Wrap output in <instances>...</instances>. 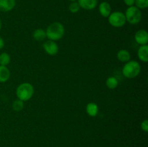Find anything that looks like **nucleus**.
<instances>
[{"instance_id": "nucleus-1", "label": "nucleus", "mask_w": 148, "mask_h": 147, "mask_svg": "<svg viewBox=\"0 0 148 147\" xmlns=\"http://www.w3.org/2000/svg\"><path fill=\"white\" fill-rule=\"evenodd\" d=\"M65 29L63 24L59 22H54L48 26L46 30V37L49 40L57 41L63 37Z\"/></svg>"}, {"instance_id": "nucleus-2", "label": "nucleus", "mask_w": 148, "mask_h": 147, "mask_svg": "<svg viewBox=\"0 0 148 147\" xmlns=\"http://www.w3.org/2000/svg\"><path fill=\"white\" fill-rule=\"evenodd\" d=\"M33 94H34V87L31 84L27 82L20 84L16 89V95L17 99L23 102L31 99Z\"/></svg>"}, {"instance_id": "nucleus-3", "label": "nucleus", "mask_w": 148, "mask_h": 147, "mask_svg": "<svg viewBox=\"0 0 148 147\" xmlns=\"http://www.w3.org/2000/svg\"><path fill=\"white\" fill-rule=\"evenodd\" d=\"M141 71L140 64L136 61H129L122 69V74L126 78L133 79L140 74Z\"/></svg>"}, {"instance_id": "nucleus-4", "label": "nucleus", "mask_w": 148, "mask_h": 147, "mask_svg": "<svg viewBox=\"0 0 148 147\" xmlns=\"http://www.w3.org/2000/svg\"><path fill=\"white\" fill-rule=\"evenodd\" d=\"M127 22L132 24H138L142 20V12L140 9L135 6H131L127 9L125 12Z\"/></svg>"}, {"instance_id": "nucleus-5", "label": "nucleus", "mask_w": 148, "mask_h": 147, "mask_svg": "<svg viewBox=\"0 0 148 147\" xmlns=\"http://www.w3.org/2000/svg\"><path fill=\"white\" fill-rule=\"evenodd\" d=\"M108 22L114 27H121L126 24L125 14L121 12H114L108 17Z\"/></svg>"}, {"instance_id": "nucleus-6", "label": "nucleus", "mask_w": 148, "mask_h": 147, "mask_svg": "<svg viewBox=\"0 0 148 147\" xmlns=\"http://www.w3.org/2000/svg\"><path fill=\"white\" fill-rule=\"evenodd\" d=\"M43 49L45 52L49 56H55L59 52V46L56 41L53 40H47L43 43Z\"/></svg>"}, {"instance_id": "nucleus-7", "label": "nucleus", "mask_w": 148, "mask_h": 147, "mask_svg": "<svg viewBox=\"0 0 148 147\" xmlns=\"http://www.w3.org/2000/svg\"><path fill=\"white\" fill-rule=\"evenodd\" d=\"M134 40L140 46L147 45L148 42V33L146 30H140L134 35Z\"/></svg>"}, {"instance_id": "nucleus-8", "label": "nucleus", "mask_w": 148, "mask_h": 147, "mask_svg": "<svg viewBox=\"0 0 148 147\" xmlns=\"http://www.w3.org/2000/svg\"><path fill=\"white\" fill-rule=\"evenodd\" d=\"M15 0H0V11L7 12L14 9L15 7Z\"/></svg>"}, {"instance_id": "nucleus-9", "label": "nucleus", "mask_w": 148, "mask_h": 147, "mask_svg": "<svg viewBox=\"0 0 148 147\" xmlns=\"http://www.w3.org/2000/svg\"><path fill=\"white\" fill-rule=\"evenodd\" d=\"M80 8L85 10H92L96 7L98 4V0H78Z\"/></svg>"}, {"instance_id": "nucleus-10", "label": "nucleus", "mask_w": 148, "mask_h": 147, "mask_svg": "<svg viewBox=\"0 0 148 147\" xmlns=\"http://www.w3.org/2000/svg\"><path fill=\"white\" fill-rule=\"evenodd\" d=\"M98 10H99V12L101 15L104 17H108L111 13V5L107 1L101 2L100 4L99 7H98Z\"/></svg>"}, {"instance_id": "nucleus-11", "label": "nucleus", "mask_w": 148, "mask_h": 147, "mask_svg": "<svg viewBox=\"0 0 148 147\" xmlns=\"http://www.w3.org/2000/svg\"><path fill=\"white\" fill-rule=\"evenodd\" d=\"M137 56L141 61L147 63L148 61V46L147 45L141 46L137 51Z\"/></svg>"}, {"instance_id": "nucleus-12", "label": "nucleus", "mask_w": 148, "mask_h": 147, "mask_svg": "<svg viewBox=\"0 0 148 147\" xmlns=\"http://www.w3.org/2000/svg\"><path fill=\"white\" fill-rule=\"evenodd\" d=\"M10 77V71L7 66L0 65V82L4 83L7 82Z\"/></svg>"}, {"instance_id": "nucleus-13", "label": "nucleus", "mask_w": 148, "mask_h": 147, "mask_svg": "<svg viewBox=\"0 0 148 147\" xmlns=\"http://www.w3.org/2000/svg\"><path fill=\"white\" fill-rule=\"evenodd\" d=\"M117 59L121 62L127 63L131 59V55L127 50L121 49V50H119V52L117 53Z\"/></svg>"}, {"instance_id": "nucleus-14", "label": "nucleus", "mask_w": 148, "mask_h": 147, "mask_svg": "<svg viewBox=\"0 0 148 147\" xmlns=\"http://www.w3.org/2000/svg\"><path fill=\"white\" fill-rule=\"evenodd\" d=\"M86 112L90 117H95L98 113V106L95 102H89L86 106Z\"/></svg>"}, {"instance_id": "nucleus-15", "label": "nucleus", "mask_w": 148, "mask_h": 147, "mask_svg": "<svg viewBox=\"0 0 148 147\" xmlns=\"http://www.w3.org/2000/svg\"><path fill=\"white\" fill-rule=\"evenodd\" d=\"M33 37L37 41H42L46 37V31L43 29H37L33 32Z\"/></svg>"}, {"instance_id": "nucleus-16", "label": "nucleus", "mask_w": 148, "mask_h": 147, "mask_svg": "<svg viewBox=\"0 0 148 147\" xmlns=\"http://www.w3.org/2000/svg\"><path fill=\"white\" fill-rule=\"evenodd\" d=\"M106 85L107 86V87L111 89H114L118 86L119 85V81L114 76H110L108 79H106Z\"/></svg>"}, {"instance_id": "nucleus-17", "label": "nucleus", "mask_w": 148, "mask_h": 147, "mask_svg": "<svg viewBox=\"0 0 148 147\" xmlns=\"http://www.w3.org/2000/svg\"><path fill=\"white\" fill-rule=\"evenodd\" d=\"M11 58L7 53H1L0 54V65L7 66L10 63Z\"/></svg>"}, {"instance_id": "nucleus-18", "label": "nucleus", "mask_w": 148, "mask_h": 147, "mask_svg": "<svg viewBox=\"0 0 148 147\" xmlns=\"http://www.w3.org/2000/svg\"><path fill=\"white\" fill-rule=\"evenodd\" d=\"M23 108H24V102L20 100V99H15L12 102V109L14 111H17V112L21 111L23 109Z\"/></svg>"}, {"instance_id": "nucleus-19", "label": "nucleus", "mask_w": 148, "mask_h": 147, "mask_svg": "<svg viewBox=\"0 0 148 147\" xmlns=\"http://www.w3.org/2000/svg\"><path fill=\"white\" fill-rule=\"evenodd\" d=\"M135 7L141 10V9H146L148 7V0H135Z\"/></svg>"}, {"instance_id": "nucleus-20", "label": "nucleus", "mask_w": 148, "mask_h": 147, "mask_svg": "<svg viewBox=\"0 0 148 147\" xmlns=\"http://www.w3.org/2000/svg\"><path fill=\"white\" fill-rule=\"evenodd\" d=\"M80 10V7H79L78 2L76 1H72L69 6V10L72 13H77Z\"/></svg>"}, {"instance_id": "nucleus-21", "label": "nucleus", "mask_w": 148, "mask_h": 147, "mask_svg": "<svg viewBox=\"0 0 148 147\" xmlns=\"http://www.w3.org/2000/svg\"><path fill=\"white\" fill-rule=\"evenodd\" d=\"M141 128L143 131L147 133L148 131V120H145L141 122Z\"/></svg>"}, {"instance_id": "nucleus-22", "label": "nucleus", "mask_w": 148, "mask_h": 147, "mask_svg": "<svg viewBox=\"0 0 148 147\" xmlns=\"http://www.w3.org/2000/svg\"><path fill=\"white\" fill-rule=\"evenodd\" d=\"M124 2L128 7H131V6H134V3H135V0H124Z\"/></svg>"}, {"instance_id": "nucleus-23", "label": "nucleus", "mask_w": 148, "mask_h": 147, "mask_svg": "<svg viewBox=\"0 0 148 147\" xmlns=\"http://www.w3.org/2000/svg\"><path fill=\"white\" fill-rule=\"evenodd\" d=\"M4 46V41L1 37H0V50L2 49Z\"/></svg>"}, {"instance_id": "nucleus-24", "label": "nucleus", "mask_w": 148, "mask_h": 147, "mask_svg": "<svg viewBox=\"0 0 148 147\" xmlns=\"http://www.w3.org/2000/svg\"><path fill=\"white\" fill-rule=\"evenodd\" d=\"M1 20H0V30H1Z\"/></svg>"}, {"instance_id": "nucleus-25", "label": "nucleus", "mask_w": 148, "mask_h": 147, "mask_svg": "<svg viewBox=\"0 0 148 147\" xmlns=\"http://www.w3.org/2000/svg\"><path fill=\"white\" fill-rule=\"evenodd\" d=\"M69 1H72H72H76L77 0H69Z\"/></svg>"}]
</instances>
